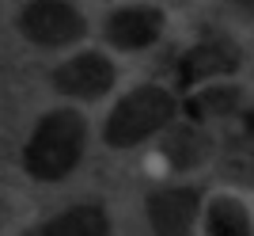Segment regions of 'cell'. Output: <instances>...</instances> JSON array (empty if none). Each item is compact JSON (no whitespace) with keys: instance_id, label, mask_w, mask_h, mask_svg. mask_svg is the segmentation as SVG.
I'll use <instances>...</instances> for the list:
<instances>
[{"instance_id":"6da1fadb","label":"cell","mask_w":254,"mask_h":236,"mask_svg":"<svg viewBox=\"0 0 254 236\" xmlns=\"http://www.w3.org/2000/svg\"><path fill=\"white\" fill-rule=\"evenodd\" d=\"M87 118L72 107L46 111L23 145V172L38 183H61L80 168L87 152Z\"/></svg>"},{"instance_id":"7a4b0ae2","label":"cell","mask_w":254,"mask_h":236,"mask_svg":"<svg viewBox=\"0 0 254 236\" xmlns=\"http://www.w3.org/2000/svg\"><path fill=\"white\" fill-rule=\"evenodd\" d=\"M179 118V96L163 84H137L118 99L103 122V141L110 149L148 145L159 129Z\"/></svg>"},{"instance_id":"3957f363","label":"cell","mask_w":254,"mask_h":236,"mask_svg":"<svg viewBox=\"0 0 254 236\" xmlns=\"http://www.w3.org/2000/svg\"><path fill=\"white\" fill-rule=\"evenodd\" d=\"M15 23L23 38L42 50H64L87 38V15L72 0H27Z\"/></svg>"},{"instance_id":"277c9868","label":"cell","mask_w":254,"mask_h":236,"mask_svg":"<svg viewBox=\"0 0 254 236\" xmlns=\"http://www.w3.org/2000/svg\"><path fill=\"white\" fill-rule=\"evenodd\" d=\"M243 69V46L228 38V34H209L190 50H182L175 65V88L171 92H193L201 84H212L220 76H232Z\"/></svg>"},{"instance_id":"5b68a950","label":"cell","mask_w":254,"mask_h":236,"mask_svg":"<svg viewBox=\"0 0 254 236\" xmlns=\"http://www.w3.org/2000/svg\"><path fill=\"white\" fill-rule=\"evenodd\" d=\"M205 194L190 183H167L144 198V214H148L152 236H193L201 221Z\"/></svg>"},{"instance_id":"8992f818","label":"cell","mask_w":254,"mask_h":236,"mask_svg":"<svg viewBox=\"0 0 254 236\" xmlns=\"http://www.w3.org/2000/svg\"><path fill=\"white\" fill-rule=\"evenodd\" d=\"M50 84L68 99H84V103H95L103 99L110 88L118 84V65L103 54V50H80L68 61H61L50 73Z\"/></svg>"},{"instance_id":"52a82bcc","label":"cell","mask_w":254,"mask_h":236,"mask_svg":"<svg viewBox=\"0 0 254 236\" xmlns=\"http://www.w3.org/2000/svg\"><path fill=\"white\" fill-rule=\"evenodd\" d=\"M156 137H159V160L175 175H190L197 168H205L212 160V152H216L212 129L201 126V122H193V118H186V122L175 118V122H167V126L159 129Z\"/></svg>"},{"instance_id":"ba28073f","label":"cell","mask_w":254,"mask_h":236,"mask_svg":"<svg viewBox=\"0 0 254 236\" xmlns=\"http://www.w3.org/2000/svg\"><path fill=\"white\" fill-rule=\"evenodd\" d=\"M163 31H167V15L156 4H122L103 23L106 46H114L118 54L148 50V46H156L163 38Z\"/></svg>"},{"instance_id":"9c48e42d","label":"cell","mask_w":254,"mask_h":236,"mask_svg":"<svg viewBox=\"0 0 254 236\" xmlns=\"http://www.w3.org/2000/svg\"><path fill=\"white\" fill-rule=\"evenodd\" d=\"M179 111H186V118L201 122V126H209V122H228V118L247 115V88L212 80V84L193 88L190 99L179 103Z\"/></svg>"},{"instance_id":"30bf717a","label":"cell","mask_w":254,"mask_h":236,"mask_svg":"<svg viewBox=\"0 0 254 236\" xmlns=\"http://www.w3.org/2000/svg\"><path fill=\"white\" fill-rule=\"evenodd\" d=\"M34 236H110V214L99 202H76L53 214Z\"/></svg>"},{"instance_id":"8fae6325","label":"cell","mask_w":254,"mask_h":236,"mask_svg":"<svg viewBox=\"0 0 254 236\" xmlns=\"http://www.w3.org/2000/svg\"><path fill=\"white\" fill-rule=\"evenodd\" d=\"M205 236H254V221L247 202H239L235 194H216L201 206Z\"/></svg>"},{"instance_id":"7c38bea8","label":"cell","mask_w":254,"mask_h":236,"mask_svg":"<svg viewBox=\"0 0 254 236\" xmlns=\"http://www.w3.org/2000/svg\"><path fill=\"white\" fill-rule=\"evenodd\" d=\"M235 8H243V11H251V0H235Z\"/></svg>"}]
</instances>
